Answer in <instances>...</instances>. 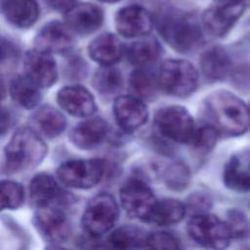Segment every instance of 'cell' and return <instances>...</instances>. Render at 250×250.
<instances>
[{
    "mask_svg": "<svg viewBox=\"0 0 250 250\" xmlns=\"http://www.w3.org/2000/svg\"><path fill=\"white\" fill-rule=\"evenodd\" d=\"M204 114L219 133L239 136L250 128V106L234 94L219 90L204 101Z\"/></svg>",
    "mask_w": 250,
    "mask_h": 250,
    "instance_id": "6da1fadb",
    "label": "cell"
},
{
    "mask_svg": "<svg viewBox=\"0 0 250 250\" xmlns=\"http://www.w3.org/2000/svg\"><path fill=\"white\" fill-rule=\"evenodd\" d=\"M156 25L162 38L177 52H192L203 42L202 24L189 13L174 9L164 10L158 15Z\"/></svg>",
    "mask_w": 250,
    "mask_h": 250,
    "instance_id": "7a4b0ae2",
    "label": "cell"
},
{
    "mask_svg": "<svg viewBox=\"0 0 250 250\" xmlns=\"http://www.w3.org/2000/svg\"><path fill=\"white\" fill-rule=\"evenodd\" d=\"M47 146L29 127H21L12 136L4 149L2 171L4 174H15L35 168L44 159Z\"/></svg>",
    "mask_w": 250,
    "mask_h": 250,
    "instance_id": "3957f363",
    "label": "cell"
},
{
    "mask_svg": "<svg viewBox=\"0 0 250 250\" xmlns=\"http://www.w3.org/2000/svg\"><path fill=\"white\" fill-rule=\"evenodd\" d=\"M159 88L167 95L184 98L194 92L198 83V72L188 61L171 59L165 61L157 75Z\"/></svg>",
    "mask_w": 250,
    "mask_h": 250,
    "instance_id": "277c9868",
    "label": "cell"
},
{
    "mask_svg": "<svg viewBox=\"0 0 250 250\" xmlns=\"http://www.w3.org/2000/svg\"><path fill=\"white\" fill-rule=\"evenodd\" d=\"M108 163L101 158L70 160L57 170L60 181L69 188L88 189L98 185L107 174Z\"/></svg>",
    "mask_w": 250,
    "mask_h": 250,
    "instance_id": "5b68a950",
    "label": "cell"
},
{
    "mask_svg": "<svg viewBox=\"0 0 250 250\" xmlns=\"http://www.w3.org/2000/svg\"><path fill=\"white\" fill-rule=\"evenodd\" d=\"M154 125L163 138L180 144H190L197 129L192 116L181 105L160 108L154 116Z\"/></svg>",
    "mask_w": 250,
    "mask_h": 250,
    "instance_id": "8992f818",
    "label": "cell"
},
{
    "mask_svg": "<svg viewBox=\"0 0 250 250\" xmlns=\"http://www.w3.org/2000/svg\"><path fill=\"white\" fill-rule=\"evenodd\" d=\"M188 232L197 244L211 249L227 248L232 238L226 221L208 213L193 215L188 223Z\"/></svg>",
    "mask_w": 250,
    "mask_h": 250,
    "instance_id": "52a82bcc",
    "label": "cell"
},
{
    "mask_svg": "<svg viewBox=\"0 0 250 250\" xmlns=\"http://www.w3.org/2000/svg\"><path fill=\"white\" fill-rule=\"evenodd\" d=\"M118 215L115 198L108 193H100L88 202L82 216V227L89 236L97 238L114 226Z\"/></svg>",
    "mask_w": 250,
    "mask_h": 250,
    "instance_id": "ba28073f",
    "label": "cell"
},
{
    "mask_svg": "<svg viewBox=\"0 0 250 250\" xmlns=\"http://www.w3.org/2000/svg\"><path fill=\"white\" fill-rule=\"evenodd\" d=\"M120 201L129 216L144 222H147L156 203L152 190L139 178L131 179L122 186Z\"/></svg>",
    "mask_w": 250,
    "mask_h": 250,
    "instance_id": "9c48e42d",
    "label": "cell"
},
{
    "mask_svg": "<svg viewBox=\"0 0 250 250\" xmlns=\"http://www.w3.org/2000/svg\"><path fill=\"white\" fill-rule=\"evenodd\" d=\"M33 225L39 234L53 244L64 242L71 232L65 211L57 206L36 208L33 215Z\"/></svg>",
    "mask_w": 250,
    "mask_h": 250,
    "instance_id": "30bf717a",
    "label": "cell"
},
{
    "mask_svg": "<svg viewBox=\"0 0 250 250\" xmlns=\"http://www.w3.org/2000/svg\"><path fill=\"white\" fill-rule=\"evenodd\" d=\"M30 202L35 208L57 206L62 209L72 204L71 194L65 192L56 179L46 173L34 176L29 184Z\"/></svg>",
    "mask_w": 250,
    "mask_h": 250,
    "instance_id": "8fae6325",
    "label": "cell"
},
{
    "mask_svg": "<svg viewBox=\"0 0 250 250\" xmlns=\"http://www.w3.org/2000/svg\"><path fill=\"white\" fill-rule=\"evenodd\" d=\"M245 4L242 0L209 7L201 17L203 29L213 37L225 36L242 16Z\"/></svg>",
    "mask_w": 250,
    "mask_h": 250,
    "instance_id": "7c38bea8",
    "label": "cell"
},
{
    "mask_svg": "<svg viewBox=\"0 0 250 250\" xmlns=\"http://www.w3.org/2000/svg\"><path fill=\"white\" fill-rule=\"evenodd\" d=\"M117 32L126 38L147 35L153 26L151 15L139 5H130L117 11L114 18Z\"/></svg>",
    "mask_w": 250,
    "mask_h": 250,
    "instance_id": "4fadbf2b",
    "label": "cell"
},
{
    "mask_svg": "<svg viewBox=\"0 0 250 250\" xmlns=\"http://www.w3.org/2000/svg\"><path fill=\"white\" fill-rule=\"evenodd\" d=\"M25 75L41 88L51 87L58 78L57 63L51 53L37 48L26 52L23 61Z\"/></svg>",
    "mask_w": 250,
    "mask_h": 250,
    "instance_id": "5bb4252c",
    "label": "cell"
},
{
    "mask_svg": "<svg viewBox=\"0 0 250 250\" xmlns=\"http://www.w3.org/2000/svg\"><path fill=\"white\" fill-rule=\"evenodd\" d=\"M74 44L73 31L64 22L53 21L46 23L34 38L35 48L49 53H64Z\"/></svg>",
    "mask_w": 250,
    "mask_h": 250,
    "instance_id": "9a60e30c",
    "label": "cell"
},
{
    "mask_svg": "<svg viewBox=\"0 0 250 250\" xmlns=\"http://www.w3.org/2000/svg\"><path fill=\"white\" fill-rule=\"evenodd\" d=\"M113 114L119 127L126 132L139 129L148 117L146 105L135 96L117 97L113 103Z\"/></svg>",
    "mask_w": 250,
    "mask_h": 250,
    "instance_id": "2e32d148",
    "label": "cell"
},
{
    "mask_svg": "<svg viewBox=\"0 0 250 250\" xmlns=\"http://www.w3.org/2000/svg\"><path fill=\"white\" fill-rule=\"evenodd\" d=\"M57 102L64 111L75 117H89L97 110L92 94L79 85L62 88L58 92Z\"/></svg>",
    "mask_w": 250,
    "mask_h": 250,
    "instance_id": "e0dca14e",
    "label": "cell"
},
{
    "mask_svg": "<svg viewBox=\"0 0 250 250\" xmlns=\"http://www.w3.org/2000/svg\"><path fill=\"white\" fill-rule=\"evenodd\" d=\"M64 21L73 32L87 35L101 27L104 21V12L97 5L78 3L65 12Z\"/></svg>",
    "mask_w": 250,
    "mask_h": 250,
    "instance_id": "ac0fdd59",
    "label": "cell"
},
{
    "mask_svg": "<svg viewBox=\"0 0 250 250\" xmlns=\"http://www.w3.org/2000/svg\"><path fill=\"white\" fill-rule=\"evenodd\" d=\"M107 134V123L100 117L78 123L69 134L70 142L80 149H92L103 143Z\"/></svg>",
    "mask_w": 250,
    "mask_h": 250,
    "instance_id": "d6986e66",
    "label": "cell"
},
{
    "mask_svg": "<svg viewBox=\"0 0 250 250\" xmlns=\"http://www.w3.org/2000/svg\"><path fill=\"white\" fill-rule=\"evenodd\" d=\"M223 179L226 187L233 191H250V152L231 156L226 163Z\"/></svg>",
    "mask_w": 250,
    "mask_h": 250,
    "instance_id": "ffe728a7",
    "label": "cell"
},
{
    "mask_svg": "<svg viewBox=\"0 0 250 250\" xmlns=\"http://www.w3.org/2000/svg\"><path fill=\"white\" fill-rule=\"evenodd\" d=\"M88 54L101 65H112L122 58L124 46L116 35L103 33L90 42Z\"/></svg>",
    "mask_w": 250,
    "mask_h": 250,
    "instance_id": "44dd1931",
    "label": "cell"
},
{
    "mask_svg": "<svg viewBox=\"0 0 250 250\" xmlns=\"http://www.w3.org/2000/svg\"><path fill=\"white\" fill-rule=\"evenodd\" d=\"M1 10L5 19L19 28L30 27L39 17L35 0H1Z\"/></svg>",
    "mask_w": 250,
    "mask_h": 250,
    "instance_id": "7402d4cb",
    "label": "cell"
},
{
    "mask_svg": "<svg viewBox=\"0 0 250 250\" xmlns=\"http://www.w3.org/2000/svg\"><path fill=\"white\" fill-rule=\"evenodd\" d=\"M34 130L47 138L60 136L66 127L64 115L52 105H42L37 108L30 118Z\"/></svg>",
    "mask_w": 250,
    "mask_h": 250,
    "instance_id": "603a6c76",
    "label": "cell"
},
{
    "mask_svg": "<svg viewBox=\"0 0 250 250\" xmlns=\"http://www.w3.org/2000/svg\"><path fill=\"white\" fill-rule=\"evenodd\" d=\"M230 66L229 56L221 47H212L200 57V68L209 81L224 80L229 75Z\"/></svg>",
    "mask_w": 250,
    "mask_h": 250,
    "instance_id": "cb8c5ba5",
    "label": "cell"
},
{
    "mask_svg": "<svg viewBox=\"0 0 250 250\" xmlns=\"http://www.w3.org/2000/svg\"><path fill=\"white\" fill-rule=\"evenodd\" d=\"M40 88L27 75H17L10 83V95L21 107L31 109L41 100Z\"/></svg>",
    "mask_w": 250,
    "mask_h": 250,
    "instance_id": "d4e9b609",
    "label": "cell"
},
{
    "mask_svg": "<svg viewBox=\"0 0 250 250\" xmlns=\"http://www.w3.org/2000/svg\"><path fill=\"white\" fill-rule=\"evenodd\" d=\"M186 213L187 207L181 201L162 199L156 201L147 222L157 226H171L182 221Z\"/></svg>",
    "mask_w": 250,
    "mask_h": 250,
    "instance_id": "484cf974",
    "label": "cell"
},
{
    "mask_svg": "<svg viewBox=\"0 0 250 250\" xmlns=\"http://www.w3.org/2000/svg\"><path fill=\"white\" fill-rule=\"evenodd\" d=\"M93 86L104 98L110 99L120 93L123 85L120 70L112 65H102L93 77Z\"/></svg>",
    "mask_w": 250,
    "mask_h": 250,
    "instance_id": "4316f807",
    "label": "cell"
},
{
    "mask_svg": "<svg viewBox=\"0 0 250 250\" xmlns=\"http://www.w3.org/2000/svg\"><path fill=\"white\" fill-rule=\"evenodd\" d=\"M148 233L137 226H122L110 233L107 238L109 246L118 249L146 248Z\"/></svg>",
    "mask_w": 250,
    "mask_h": 250,
    "instance_id": "83f0119b",
    "label": "cell"
},
{
    "mask_svg": "<svg viewBox=\"0 0 250 250\" xmlns=\"http://www.w3.org/2000/svg\"><path fill=\"white\" fill-rule=\"evenodd\" d=\"M129 62L134 65L146 66L154 62L161 55V46L153 37L133 42L126 51Z\"/></svg>",
    "mask_w": 250,
    "mask_h": 250,
    "instance_id": "f1b7e54d",
    "label": "cell"
},
{
    "mask_svg": "<svg viewBox=\"0 0 250 250\" xmlns=\"http://www.w3.org/2000/svg\"><path fill=\"white\" fill-rule=\"evenodd\" d=\"M159 87L158 78L153 72L146 69H135L129 78V89L133 96L144 99L151 100L156 96Z\"/></svg>",
    "mask_w": 250,
    "mask_h": 250,
    "instance_id": "f546056e",
    "label": "cell"
},
{
    "mask_svg": "<svg viewBox=\"0 0 250 250\" xmlns=\"http://www.w3.org/2000/svg\"><path fill=\"white\" fill-rule=\"evenodd\" d=\"M189 168L183 162H173L163 171L164 183L168 188L174 191H182L190 183Z\"/></svg>",
    "mask_w": 250,
    "mask_h": 250,
    "instance_id": "4dcf8cb0",
    "label": "cell"
},
{
    "mask_svg": "<svg viewBox=\"0 0 250 250\" xmlns=\"http://www.w3.org/2000/svg\"><path fill=\"white\" fill-rule=\"evenodd\" d=\"M24 198V191L21 184L4 180L1 182V209H17Z\"/></svg>",
    "mask_w": 250,
    "mask_h": 250,
    "instance_id": "1f68e13d",
    "label": "cell"
},
{
    "mask_svg": "<svg viewBox=\"0 0 250 250\" xmlns=\"http://www.w3.org/2000/svg\"><path fill=\"white\" fill-rule=\"evenodd\" d=\"M219 134L218 130L212 125H204L196 129L190 145L199 152H208L216 145Z\"/></svg>",
    "mask_w": 250,
    "mask_h": 250,
    "instance_id": "d6a6232c",
    "label": "cell"
},
{
    "mask_svg": "<svg viewBox=\"0 0 250 250\" xmlns=\"http://www.w3.org/2000/svg\"><path fill=\"white\" fill-rule=\"evenodd\" d=\"M226 223L232 238L244 237L249 232V223L242 211L237 209L229 210L227 214Z\"/></svg>",
    "mask_w": 250,
    "mask_h": 250,
    "instance_id": "836d02e7",
    "label": "cell"
},
{
    "mask_svg": "<svg viewBox=\"0 0 250 250\" xmlns=\"http://www.w3.org/2000/svg\"><path fill=\"white\" fill-rule=\"evenodd\" d=\"M180 247L179 239L172 233L166 231H153L147 235L146 248L179 249Z\"/></svg>",
    "mask_w": 250,
    "mask_h": 250,
    "instance_id": "e575fe53",
    "label": "cell"
},
{
    "mask_svg": "<svg viewBox=\"0 0 250 250\" xmlns=\"http://www.w3.org/2000/svg\"><path fill=\"white\" fill-rule=\"evenodd\" d=\"M210 205L211 202L205 194L196 193L189 197V199L188 200V206L186 207L187 209L193 211L195 215L200 213H206V211L210 208Z\"/></svg>",
    "mask_w": 250,
    "mask_h": 250,
    "instance_id": "d590c367",
    "label": "cell"
},
{
    "mask_svg": "<svg viewBox=\"0 0 250 250\" xmlns=\"http://www.w3.org/2000/svg\"><path fill=\"white\" fill-rule=\"evenodd\" d=\"M19 55V51L17 47L10 41L2 38L1 41V62L2 66L5 63H13L15 60H17Z\"/></svg>",
    "mask_w": 250,
    "mask_h": 250,
    "instance_id": "8d00e7d4",
    "label": "cell"
},
{
    "mask_svg": "<svg viewBox=\"0 0 250 250\" xmlns=\"http://www.w3.org/2000/svg\"><path fill=\"white\" fill-rule=\"evenodd\" d=\"M45 2L54 10L66 12L73 5H75L76 0H45Z\"/></svg>",
    "mask_w": 250,
    "mask_h": 250,
    "instance_id": "74e56055",
    "label": "cell"
},
{
    "mask_svg": "<svg viewBox=\"0 0 250 250\" xmlns=\"http://www.w3.org/2000/svg\"><path fill=\"white\" fill-rule=\"evenodd\" d=\"M11 123V117L9 114V111L6 110V108H2L1 111V133L2 135H4L10 126Z\"/></svg>",
    "mask_w": 250,
    "mask_h": 250,
    "instance_id": "f35d334b",
    "label": "cell"
},
{
    "mask_svg": "<svg viewBox=\"0 0 250 250\" xmlns=\"http://www.w3.org/2000/svg\"><path fill=\"white\" fill-rule=\"evenodd\" d=\"M218 4H227V3H232V2H236L239 0H215Z\"/></svg>",
    "mask_w": 250,
    "mask_h": 250,
    "instance_id": "ab89813d",
    "label": "cell"
},
{
    "mask_svg": "<svg viewBox=\"0 0 250 250\" xmlns=\"http://www.w3.org/2000/svg\"><path fill=\"white\" fill-rule=\"evenodd\" d=\"M100 2H104V3H116L119 2L120 0H98Z\"/></svg>",
    "mask_w": 250,
    "mask_h": 250,
    "instance_id": "60d3db41",
    "label": "cell"
},
{
    "mask_svg": "<svg viewBox=\"0 0 250 250\" xmlns=\"http://www.w3.org/2000/svg\"><path fill=\"white\" fill-rule=\"evenodd\" d=\"M249 106H250V105H249Z\"/></svg>",
    "mask_w": 250,
    "mask_h": 250,
    "instance_id": "b9f144b4",
    "label": "cell"
}]
</instances>
